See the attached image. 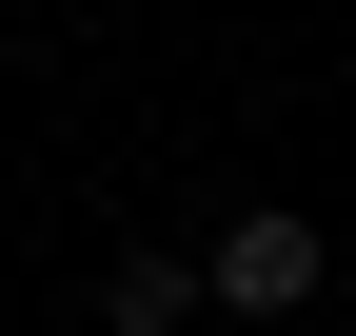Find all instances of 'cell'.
<instances>
[{"mask_svg": "<svg viewBox=\"0 0 356 336\" xmlns=\"http://www.w3.org/2000/svg\"><path fill=\"white\" fill-rule=\"evenodd\" d=\"M317 277H337V237L297 218V198H238V218H218V258H198V297H218V317H297Z\"/></svg>", "mask_w": 356, "mask_h": 336, "instance_id": "obj_1", "label": "cell"}, {"mask_svg": "<svg viewBox=\"0 0 356 336\" xmlns=\"http://www.w3.org/2000/svg\"><path fill=\"white\" fill-rule=\"evenodd\" d=\"M178 317H198V258H159V237H139V258L99 277V336H178Z\"/></svg>", "mask_w": 356, "mask_h": 336, "instance_id": "obj_2", "label": "cell"}]
</instances>
